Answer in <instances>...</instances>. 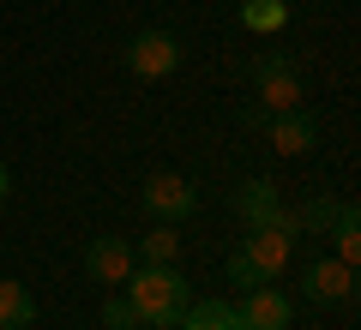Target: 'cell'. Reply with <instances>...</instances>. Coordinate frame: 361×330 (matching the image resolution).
I'll return each mask as SVG.
<instances>
[{
    "label": "cell",
    "instance_id": "1",
    "mask_svg": "<svg viewBox=\"0 0 361 330\" xmlns=\"http://www.w3.org/2000/svg\"><path fill=\"white\" fill-rule=\"evenodd\" d=\"M127 282H133L127 300H133V312H139L145 330H175L180 312L193 306V288H187V277L175 265H133Z\"/></svg>",
    "mask_w": 361,
    "mask_h": 330
},
{
    "label": "cell",
    "instance_id": "2",
    "mask_svg": "<svg viewBox=\"0 0 361 330\" xmlns=\"http://www.w3.org/2000/svg\"><path fill=\"white\" fill-rule=\"evenodd\" d=\"M253 90H259V108H265V115L301 108V96H307L289 54H259V61H253Z\"/></svg>",
    "mask_w": 361,
    "mask_h": 330
},
{
    "label": "cell",
    "instance_id": "3",
    "mask_svg": "<svg viewBox=\"0 0 361 330\" xmlns=\"http://www.w3.org/2000/svg\"><path fill=\"white\" fill-rule=\"evenodd\" d=\"M139 204L157 216V222H187V216L199 210V186L187 174H151L139 192Z\"/></svg>",
    "mask_w": 361,
    "mask_h": 330
},
{
    "label": "cell",
    "instance_id": "4",
    "mask_svg": "<svg viewBox=\"0 0 361 330\" xmlns=\"http://www.w3.org/2000/svg\"><path fill=\"white\" fill-rule=\"evenodd\" d=\"M235 210H241L247 229H289V234H301L295 229V210L283 204V192L271 186V180H247V186L235 192Z\"/></svg>",
    "mask_w": 361,
    "mask_h": 330
},
{
    "label": "cell",
    "instance_id": "5",
    "mask_svg": "<svg viewBox=\"0 0 361 330\" xmlns=\"http://www.w3.org/2000/svg\"><path fill=\"white\" fill-rule=\"evenodd\" d=\"M235 312H241V330H289V324H295V300H289V294L277 288V282L241 288Z\"/></svg>",
    "mask_w": 361,
    "mask_h": 330
},
{
    "label": "cell",
    "instance_id": "6",
    "mask_svg": "<svg viewBox=\"0 0 361 330\" xmlns=\"http://www.w3.org/2000/svg\"><path fill=\"white\" fill-rule=\"evenodd\" d=\"M301 294L313 306H349L355 300V265H343V258H313L301 270Z\"/></svg>",
    "mask_w": 361,
    "mask_h": 330
},
{
    "label": "cell",
    "instance_id": "7",
    "mask_svg": "<svg viewBox=\"0 0 361 330\" xmlns=\"http://www.w3.org/2000/svg\"><path fill=\"white\" fill-rule=\"evenodd\" d=\"M175 66H180V37H169V30H139L127 42V72L133 78H169Z\"/></svg>",
    "mask_w": 361,
    "mask_h": 330
},
{
    "label": "cell",
    "instance_id": "8",
    "mask_svg": "<svg viewBox=\"0 0 361 330\" xmlns=\"http://www.w3.org/2000/svg\"><path fill=\"white\" fill-rule=\"evenodd\" d=\"M265 139L277 156H307L319 144V115L313 108H283V115H265Z\"/></svg>",
    "mask_w": 361,
    "mask_h": 330
},
{
    "label": "cell",
    "instance_id": "9",
    "mask_svg": "<svg viewBox=\"0 0 361 330\" xmlns=\"http://www.w3.org/2000/svg\"><path fill=\"white\" fill-rule=\"evenodd\" d=\"M85 277L103 282V288H121V282L133 277V241H121V234L85 241Z\"/></svg>",
    "mask_w": 361,
    "mask_h": 330
},
{
    "label": "cell",
    "instance_id": "10",
    "mask_svg": "<svg viewBox=\"0 0 361 330\" xmlns=\"http://www.w3.org/2000/svg\"><path fill=\"white\" fill-rule=\"evenodd\" d=\"M241 253L259 265V277H265V282H277V277H283V265H289V253H295V234H289V229H247Z\"/></svg>",
    "mask_w": 361,
    "mask_h": 330
},
{
    "label": "cell",
    "instance_id": "11",
    "mask_svg": "<svg viewBox=\"0 0 361 330\" xmlns=\"http://www.w3.org/2000/svg\"><path fill=\"white\" fill-rule=\"evenodd\" d=\"M25 324H37V294L25 282L0 277V330H25Z\"/></svg>",
    "mask_w": 361,
    "mask_h": 330
},
{
    "label": "cell",
    "instance_id": "12",
    "mask_svg": "<svg viewBox=\"0 0 361 330\" xmlns=\"http://www.w3.org/2000/svg\"><path fill=\"white\" fill-rule=\"evenodd\" d=\"M175 330H241V312H235V300H193Z\"/></svg>",
    "mask_w": 361,
    "mask_h": 330
},
{
    "label": "cell",
    "instance_id": "13",
    "mask_svg": "<svg viewBox=\"0 0 361 330\" xmlns=\"http://www.w3.org/2000/svg\"><path fill=\"white\" fill-rule=\"evenodd\" d=\"M133 258H145V265H175L180 258V222H157L151 234H139L133 241Z\"/></svg>",
    "mask_w": 361,
    "mask_h": 330
},
{
    "label": "cell",
    "instance_id": "14",
    "mask_svg": "<svg viewBox=\"0 0 361 330\" xmlns=\"http://www.w3.org/2000/svg\"><path fill=\"white\" fill-rule=\"evenodd\" d=\"M331 258H343V265H361V210L355 204H337V222H331Z\"/></svg>",
    "mask_w": 361,
    "mask_h": 330
},
{
    "label": "cell",
    "instance_id": "15",
    "mask_svg": "<svg viewBox=\"0 0 361 330\" xmlns=\"http://www.w3.org/2000/svg\"><path fill=\"white\" fill-rule=\"evenodd\" d=\"M241 25L259 30V37H271V30L289 25V6H283V0H241Z\"/></svg>",
    "mask_w": 361,
    "mask_h": 330
},
{
    "label": "cell",
    "instance_id": "16",
    "mask_svg": "<svg viewBox=\"0 0 361 330\" xmlns=\"http://www.w3.org/2000/svg\"><path fill=\"white\" fill-rule=\"evenodd\" d=\"M337 204H343V198H307V204L295 210V229H307V234H331Z\"/></svg>",
    "mask_w": 361,
    "mask_h": 330
},
{
    "label": "cell",
    "instance_id": "17",
    "mask_svg": "<svg viewBox=\"0 0 361 330\" xmlns=\"http://www.w3.org/2000/svg\"><path fill=\"white\" fill-rule=\"evenodd\" d=\"M103 330H139V312H133L127 294H109L103 300Z\"/></svg>",
    "mask_w": 361,
    "mask_h": 330
},
{
    "label": "cell",
    "instance_id": "18",
    "mask_svg": "<svg viewBox=\"0 0 361 330\" xmlns=\"http://www.w3.org/2000/svg\"><path fill=\"white\" fill-rule=\"evenodd\" d=\"M229 282H235V288H259V282H265V277H259V265L241 253V246L229 253Z\"/></svg>",
    "mask_w": 361,
    "mask_h": 330
},
{
    "label": "cell",
    "instance_id": "19",
    "mask_svg": "<svg viewBox=\"0 0 361 330\" xmlns=\"http://www.w3.org/2000/svg\"><path fill=\"white\" fill-rule=\"evenodd\" d=\"M6 192H13V174H6V163H0V204H6Z\"/></svg>",
    "mask_w": 361,
    "mask_h": 330
},
{
    "label": "cell",
    "instance_id": "20",
    "mask_svg": "<svg viewBox=\"0 0 361 330\" xmlns=\"http://www.w3.org/2000/svg\"><path fill=\"white\" fill-rule=\"evenodd\" d=\"M25 330H37V324H25Z\"/></svg>",
    "mask_w": 361,
    "mask_h": 330
}]
</instances>
